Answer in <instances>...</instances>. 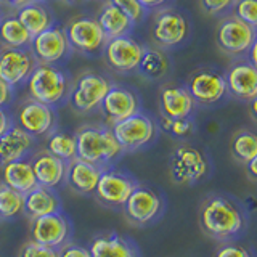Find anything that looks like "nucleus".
Here are the masks:
<instances>
[{
    "label": "nucleus",
    "instance_id": "f257e3e1",
    "mask_svg": "<svg viewBox=\"0 0 257 257\" xmlns=\"http://www.w3.org/2000/svg\"><path fill=\"white\" fill-rule=\"evenodd\" d=\"M77 156L79 159L98 166L101 169L114 166L124 155L109 125L87 124L76 131Z\"/></svg>",
    "mask_w": 257,
    "mask_h": 257
},
{
    "label": "nucleus",
    "instance_id": "f03ea898",
    "mask_svg": "<svg viewBox=\"0 0 257 257\" xmlns=\"http://www.w3.org/2000/svg\"><path fill=\"white\" fill-rule=\"evenodd\" d=\"M199 225L209 238L225 241L243 230L244 217L233 201L214 195L201 204Z\"/></svg>",
    "mask_w": 257,
    "mask_h": 257
},
{
    "label": "nucleus",
    "instance_id": "7ed1b4c3",
    "mask_svg": "<svg viewBox=\"0 0 257 257\" xmlns=\"http://www.w3.org/2000/svg\"><path fill=\"white\" fill-rule=\"evenodd\" d=\"M26 85L29 98L44 103L47 106L56 108L69 100L72 80L58 66L37 64L31 77L28 79Z\"/></svg>",
    "mask_w": 257,
    "mask_h": 257
},
{
    "label": "nucleus",
    "instance_id": "20e7f679",
    "mask_svg": "<svg viewBox=\"0 0 257 257\" xmlns=\"http://www.w3.org/2000/svg\"><path fill=\"white\" fill-rule=\"evenodd\" d=\"M164 212V199L155 188L137 185L122 206L125 220L134 227H147L158 220Z\"/></svg>",
    "mask_w": 257,
    "mask_h": 257
},
{
    "label": "nucleus",
    "instance_id": "39448f33",
    "mask_svg": "<svg viewBox=\"0 0 257 257\" xmlns=\"http://www.w3.org/2000/svg\"><path fill=\"white\" fill-rule=\"evenodd\" d=\"M112 84L108 77L98 72H82L72 82L69 103L74 111L88 114L100 109L103 98L109 92Z\"/></svg>",
    "mask_w": 257,
    "mask_h": 257
},
{
    "label": "nucleus",
    "instance_id": "423d86ee",
    "mask_svg": "<svg viewBox=\"0 0 257 257\" xmlns=\"http://www.w3.org/2000/svg\"><path fill=\"white\" fill-rule=\"evenodd\" d=\"M111 131L124 153H134L148 147L156 139L158 125L148 114L139 111L137 114L112 124Z\"/></svg>",
    "mask_w": 257,
    "mask_h": 257
},
{
    "label": "nucleus",
    "instance_id": "0eeeda50",
    "mask_svg": "<svg viewBox=\"0 0 257 257\" xmlns=\"http://www.w3.org/2000/svg\"><path fill=\"white\" fill-rule=\"evenodd\" d=\"M137 185L139 182L128 172L116 169L114 166L104 167L96 185L95 198L108 209H122Z\"/></svg>",
    "mask_w": 257,
    "mask_h": 257
},
{
    "label": "nucleus",
    "instance_id": "6e6552de",
    "mask_svg": "<svg viewBox=\"0 0 257 257\" xmlns=\"http://www.w3.org/2000/svg\"><path fill=\"white\" fill-rule=\"evenodd\" d=\"M29 235L31 241H34V243L52 249H60L72 241L74 227H72L69 217L60 211L32 219L29 223Z\"/></svg>",
    "mask_w": 257,
    "mask_h": 257
},
{
    "label": "nucleus",
    "instance_id": "1a4fd4ad",
    "mask_svg": "<svg viewBox=\"0 0 257 257\" xmlns=\"http://www.w3.org/2000/svg\"><path fill=\"white\" fill-rule=\"evenodd\" d=\"M169 174L175 185H193L207 174V159L191 145H179L169 159Z\"/></svg>",
    "mask_w": 257,
    "mask_h": 257
},
{
    "label": "nucleus",
    "instance_id": "9d476101",
    "mask_svg": "<svg viewBox=\"0 0 257 257\" xmlns=\"http://www.w3.org/2000/svg\"><path fill=\"white\" fill-rule=\"evenodd\" d=\"M64 32H66L72 50L87 56H93L103 52L108 42V37L104 36L96 18H90V16H77V18L71 20L64 28Z\"/></svg>",
    "mask_w": 257,
    "mask_h": 257
},
{
    "label": "nucleus",
    "instance_id": "9b49d317",
    "mask_svg": "<svg viewBox=\"0 0 257 257\" xmlns=\"http://www.w3.org/2000/svg\"><path fill=\"white\" fill-rule=\"evenodd\" d=\"M257 37V31L238 20L235 15H228L219 23L215 31V42L219 48L230 56H238L249 52Z\"/></svg>",
    "mask_w": 257,
    "mask_h": 257
},
{
    "label": "nucleus",
    "instance_id": "f8f14e48",
    "mask_svg": "<svg viewBox=\"0 0 257 257\" xmlns=\"http://www.w3.org/2000/svg\"><path fill=\"white\" fill-rule=\"evenodd\" d=\"M29 50L34 55L37 64H56L63 63L71 55L72 48L68 42L64 28L58 24H53L52 28L40 32V34L32 37Z\"/></svg>",
    "mask_w": 257,
    "mask_h": 257
},
{
    "label": "nucleus",
    "instance_id": "ddd939ff",
    "mask_svg": "<svg viewBox=\"0 0 257 257\" xmlns=\"http://www.w3.org/2000/svg\"><path fill=\"white\" fill-rule=\"evenodd\" d=\"M56 122H58V116H56L55 108L32 98L24 101L16 112V125L34 139L48 137L56 131Z\"/></svg>",
    "mask_w": 257,
    "mask_h": 257
},
{
    "label": "nucleus",
    "instance_id": "4468645a",
    "mask_svg": "<svg viewBox=\"0 0 257 257\" xmlns=\"http://www.w3.org/2000/svg\"><path fill=\"white\" fill-rule=\"evenodd\" d=\"M188 34L190 24L187 18L174 8H164L158 12L153 20L151 37L159 47L171 48L180 45L187 40Z\"/></svg>",
    "mask_w": 257,
    "mask_h": 257
},
{
    "label": "nucleus",
    "instance_id": "2eb2a0df",
    "mask_svg": "<svg viewBox=\"0 0 257 257\" xmlns=\"http://www.w3.org/2000/svg\"><path fill=\"white\" fill-rule=\"evenodd\" d=\"M187 90L195 103L214 104L219 103L228 93L227 80L219 71L211 68L196 69L187 80Z\"/></svg>",
    "mask_w": 257,
    "mask_h": 257
},
{
    "label": "nucleus",
    "instance_id": "dca6fc26",
    "mask_svg": "<svg viewBox=\"0 0 257 257\" xmlns=\"http://www.w3.org/2000/svg\"><path fill=\"white\" fill-rule=\"evenodd\" d=\"M37 61L29 48H8L0 50V79L13 88L28 82Z\"/></svg>",
    "mask_w": 257,
    "mask_h": 257
},
{
    "label": "nucleus",
    "instance_id": "f3484780",
    "mask_svg": "<svg viewBox=\"0 0 257 257\" xmlns=\"http://www.w3.org/2000/svg\"><path fill=\"white\" fill-rule=\"evenodd\" d=\"M143 50L145 47L140 42H137L131 36H122L108 39L103 53L109 68L117 72H132L139 68Z\"/></svg>",
    "mask_w": 257,
    "mask_h": 257
},
{
    "label": "nucleus",
    "instance_id": "a211bd4d",
    "mask_svg": "<svg viewBox=\"0 0 257 257\" xmlns=\"http://www.w3.org/2000/svg\"><path fill=\"white\" fill-rule=\"evenodd\" d=\"M100 111L106 120V125H112L131 117L140 111V100L132 90L125 87L112 85L101 101Z\"/></svg>",
    "mask_w": 257,
    "mask_h": 257
},
{
    "label": "nucleus",
    "instance_id": "6ab92c4d",
    "mask_svg": "<svg viewBox=\"0 0 257 257\" xmlns=\"http://www.w3.org/2000/svg\"><path fill=\"white\" fill-rule=\"evenodd\" d=\"M31 164H32V171H34L39 187L56 190L66 183L68 163H64L63 159L53 156L52 153H48L47 150L32 155Z\"/></svg>",
    "mask_w": 257,
    "mask_h": 257
},
{
    "label": "nucleus",
    "instance_id": "aec40b11",
    "mask_svg": "<svg viewBox=\"0 0 257 257\" xmlns=\"http://www.w3.org/2000/svg\"><path fill=\"white\" fill-rule=\"evenodd\" d=\"M228 93L243 101H251L257 96V68L251 61H238L231 64L227 76Z\"/></svg>",
    "mask_w": 257,
    "mask_h": 257
},
{
    "label": "nucleus",
    "instance_id": "412c9836",
    "mask_svg": "<svg viewBox=\"0 0 257 257\" xmlns=\"http://www.w3.org/2000/svg\"><path fill=\"white\" fill-rule=\"evenodd\" d=\"M195 100L187 87L167 84L159 90V111L161 116L169 119L190 117L195 109Z\"/></svg>",
    "mask_w": 257,
    "mask_h": 257
},
{
    "label": "nucleus",
    "instance_id": "4be33fe9",
    "mask_svg": "<svg viewBox=\"0 0 257 257\" xmlns=\"http://www.w3.org/2000/svg\"><path fill=\"white\" fill-rule=\"evenodd\" d=\"M36 139L24 132L21 127L13 124L0 137V166L13 163V161L29 159L34 153Z\"/></svg>",
    "mask_w": 257,
    "mask_h": 257
},
{
    "label": "nucleus",
    "instance_id": "5701e85b",
    "mask_svg": "<svg viewBox=\"0 0 257 257\" xmlns=\"http://www.w3.org/2000/svg\"><path fill=\"white\" fill-rule=\"evenodd\" d=\"M92 257H140V249L134 241L116 231L96 235L88 246Z\"/></svg>",
    "mask_w": 257,
    "mask_h": 257
},
{
    "label": "nucleus",
    "instance_id": "b1692460",
    "mask_svg": "<svg viewBox=\"0 0 257 257\" xmlns=\"http://www.w3.org/2000/svg\"><path fill=\"white\" fill-rule=\"evenodd\" d=\"M101 171H103L101 167L93 166L90 163H85V161L76 158L68 163L66 185L74 193H77V195H82V196L95 195Z\"/></svg>",
    "mask_w": 257,
    "mask_h": 257
},
{
    "label": "nucleus",
    "instance_id": "393cba45",
    "mask_svg": "<svg viewBox=\"0 0 257 257\" xmlns=\"http://www.w3.org/2000/svg\"><path fill=\"white\" fill-rule=\"evenodd\" d=\"M61 209V198L58 191L53 188H45L37 185L34 190H31L24 195V215L29 217V220L60 212Z\"/></svg>",
    "mask_w": 257,
    "mask_h": 257
},
{
    "label": "nucleus",
    "instance_id": "a878e982",
    "mask_svg": "<svg viewBox=\"0 0 257 257\" xmlns=\"http://www.w3.org/2000/svg\"><path fill=\"white\" fill-rule=\"evenodd\" d=\"M2 183L26 195L37 187V180L32 171L31 159L13 161L2 166Z\"/></svg>",
    "mask_w": 257,
    "mask_h": 257
},
{
    "label": "nucleus",
    "instance_id": "bb28decb",
    "mask_svg": "<svg viewBox=\"0 0 257 257\" xmlns=\"http://www.w3.org/2000/svg\"><path fill=\"white\" fill-rule=\"evenodd\" d=\"M16 16L23 23V26L31 32L32 37L56 24L52 12L40 0H31L29 4L23 5L16 10Z\"/></svg>",
    "mask_w": 257,
    "mask_h": 257
},
{
    "label": "nucleus",
    "instance_id": "cd10ccee",
    "mask_svg": "<svg viewBox=\"0 0 257 257\" xmlns=\"http://www.w3.org/2000/svg\"><path fill=\"white\" fill-rule=\"evenodd\" d=\"M96 21H98L104 36L108 39L128 36V32H131L134 26V23L128 20V16L120 12L116 5H112L109 0L101 7Z\"/></svg>",
    "mask_w": 257,
    "mask_h": 257
},
{
    "label": "nucleus",
    "instance_id": "c85d7f7f",
    "mask_svg": "<svg viewBox=\"0 0 257 257\" xmlns=\"http://www.w3.org/2000/svg\"><path fill=\"white\" fill-rule=\"evenodd\" d=\"M32 42L31 32L23 26L16 15H5L0 18V44L8 48H29Z\"/></svg>",
    "mask_w": 257,
    "mask_h": 257
},
{
    "label": "nucleus",
    "instance_id": "c756f323",
    "mask_svg": "<svg viewBox=\"0 0 257 257\" xmlns=\"http://www.w3.org/2000/svg\"><path fill=\"white\" fill-rule=\"evenodd\" d=\"M137 71L148 80L163 79L169 71L167 55L163 50H158V48H145Z\"/></svg>",
    "mask_w": 257,
    "mask_h": 257
},
{
    "label": "nucleus",
    "instance_id": "7c9ffc66",
    "mask_svg": "<svg viewBox=\"0 0 257 257\" xmlns=\"http://www.w3.org/2000/svg\"><path fill=\"white\" fill-rule=\"evenodd\" d=\"M230 151L238 163H249L257 156V134L247 131V128H241V131L235 132L230 142Z\"/></svg>",
    "mask_w": 257,
    "mask_h": 257
},
{
    "label": "nucleus",
    "instance_id": "2f4dec72",
    "mask_svg": "<svg viewBox=\"0 0 257 257\" xmlns=\"http://www.w3.org/2000/svg\"><path fill=\"white\" fill-rule=\"evenodd\" d=\"M47 151L52 153L53 156L63 159L64 163H69V161L76 159L77 156L76 135L56 128V131H53L47 137Z\"/></svg>",
    "mask_w": 257,
    "mask_h": 257
},
{
    "label": "nucleus",
    "instance_id": "473e14b6",
    "mask_svg": "<svg viewBox=\"0 0 257 257\" xmlns=\"http://www.w3.org/2000/svg\"><path fill=\"white\" fill-rule=\"evenodd\" d=\"M24 215V195L0 183V219L15 220Z\"/></svg>",
    "mask_w": 257,
    "mask_h": 257
},
{
    "label": "nucleus",
    "instance_id": "72a5a7b5",
    "mask_svg": "<svg viewBox=\"0 0 257 257\" xmlns=\"http://www.w3.org/2000/svg\"><path fill=\"white\" fill-rule=\"evenodd\" d=\"M159 127L163 128L166 134H169L174 139H188V137L195 132V120L190 117L183 119H169L161 116L159 119Z\"/></svg>",
    "mask_w": 257,
    "mask_h": 257
},
{
    "label": "nucleus",
    "instance_id": "f704fd0d",
    "mask_svg": "<svg viewBox=\"0 0 257 257\" xmlns=\"http://www.w3.org/2000/svg\"><path fill=\"white\" fill-rule=\"evenodd\" d=\"M233 15L257 31V0H236L233 5Z\"/></svg>",
    "mask_w": 257,
    "mask_h": 257
},
{
    "label": "nucleus",
    "instance_id": "c9c22d12",
    "mask_svg": "<svg viewBox=\"0 0 257 257\" xmlns=\"http://www.w3.org/2000/svg\"><path fill=\"white\" fill-rule=\"evenodd\" d=\"M109 2L116 5L122 13H125L134 24L143 21V18L147 16V8L139 0H109Z\"/></svg>",
    "mask_w": 257,
    "mask_h": 257
},
{
    "label": "nucleus",
    "instance_id": "e433bc0d",
    "mask_svg": "<svg viewBox=\"0 0 257 257\" xmlns=\"http://www.w3.org/2000/svg\"><path fill=\"white\" fill-rule=\"evenodd\" d=\"M18 257H58V249H52L34 243V241H28L21 246Z\"/></svg>",
    "mask_w": 257,
    "mask_h": 257
},
{
    "label": "nucleus",
    "instance_id": "4c0bfd02",
    "mask_svg": "<svg viewBox=\"0 0 257 257\" xmlns=\"http://www.w3.org/2000/svg\"><path fill=\"white\" fill-rule=\"evenodd\" d=\"M201 8L211 16H219L231 10L236 0H199Z\"/></svg>",
    "mask_w": 257,
    "mask_h": 257
},
{
    "label": "nucleus",
    "instance_id": "58836bf2",
    "mask_svg": "<svg viewBox=\"0 0 257 257\" xmlns=\"http://www.w3.org/2000/svg\"><path fill=\"white\" fill-rule=\"evenodd\" d=\"M215 257H251V254H249V251L244 246L236 243H228L217 249Z\"/></svg>",
    "mask_w": 257,
    "mask_h": 257
},
{
    "label": "nucleus",
    "instance_id": "ea45409f",
    "mask_svg": "<svg viewBox=\"0 0 257 257\" xmlns=\"http://www.w3.org/2000/svg\"><path fill=\"white\" fill-rule=\"evenodd\" d=\"M58 257H92L88 247H84L77 243H66L63 247L58 249Z\"/></svg>",
    "mask_w": 257,
    "mask_h": 257
},
{
    "label": "nucleus",
    "instance_id": "a19ab883",
    "mask_svg": "<svg viewBox=\"0 0 257 257\" xmlns=\"http://www.w3.org/2000/svg\"><path fill=\"white\" fill-rule=\"evenodd\" d=\"M13 96H15V88L12 85H8L5 80L0 79V108H7L13 101Z\"/></svg>",
    "mask_w": 257,
    "mask_h": 257
},
{
    "label": "nucleus",
    "instance_id": "79ce46f5",
    "mask_svg": "<svg viewBox=\"0 0 257 257\" xmlns=\"http://www.w3.org/2000/svg\"><path fill=\"white\" fill-rule=\"evenodd\" d=\"M13 124L15 122H13L12 116L5 111V108H0V137H2Z\"/></svg>",
    "mask_w": 257,
    "mask_h": 257
},
{
    "label": "nucleus",
    "instance_id": "37998d69",
    "mask_svg": "<svg viewBox=\"0 0 257 257\" xmlns=\"http://www.w3.org/2000/svg\"><path fill=\"white\" fill-rule=\"evenodd\" d=\"M244 169H246V175L247 179L251 182H257V156L252 158L249 163L244 164Z\"/></svg>",
    "mask_w": 257,
    "mask_h": 257
},
{
    "label": "nucleus",
    "instance_id": "c03bdc74",
    "mask_svg": "<svg viewBox=\"0 0 257 257\" xmlns=\"http://www.w3.org/2000/svg\"><path fill=\"white\" fill-rule=\"evenodd\" d=\"M31 0H0V5H5V7H10V8H15V10H18L23 5L29 4Z\"/></svg>",
    "mask_w": 257,
    "mask_h": 257
},
{
    "label": "nucleus",
    "instance_id": "a18cd8bd",
    "mask_svg": "<svg viewBox=\"0 0 257 257\" xmlns=\"http://www.w3.org/2000/svg\"><path fill=\"white\" fill-rule=\"evenodd\" d=\"M139 2L147 8V10H151V8H158L163 4H166L167 0H139Z\"/></svg>",
    "mask_w": 257,
    "mask_h": 257
},
{
    "label": "nucleus",
    "instance_id": "49530a36",
    "mask_svg": "<svg viewBox=\"0 0 257 257\" xmlns=\"http://www.w3.org/2000/svg\"><path fill=\"white\" fill-rule=\"evenodd\" d=\"M249 61H251L254 66L257 68V37H255V40H254V44H252V47L249 48Z\"/></svg>",
    "mask_w": 257,
    "mask_h": 257
},
{
    "label": "nucleus",
    "instance_id": "de8ad7c7",
    "mask_svg": "<svg viewBox=\"0 0 257 257\" xmlns=\"http://www.w3.org/2000/svg\"><path fill=\"white\" fill-rule=\"evenodd\" d=\"M249 114H251V117L257 122V96L249 101Z\"/></svg>",
    "mask_w": 257,
    "mask_h": 257
},
{
    "label": "nucleus",
    "instance_id": "09e8293b",
    "mask_svg": "<svg viewBox=\"0 0 257 257\" xmlns=\"http://www.w3.org/2000/svg\"><path fill=\"white\" fill-rule=\"evenodd\" d=\"M64 4H68V5H76V4H80V2H84V0H63Z\"/></svg>",
    "mask_w": 257,
    "mask_h": 257
},
{
    "label": "nucleus",
    "instance_id": "8fccbe9b",
    "mask_svg": "<svg viewBox=\"0 0 257 257\" xmlns=\"http://www.w3.org/2000/svg\"><path fill=\"white\" fill-rule=\"evenodd\" d=\"M0 18H2V16H0Z\"/></svg>",
    "mask_w": 257,
    "mask_h": 257
}]
</instances>
